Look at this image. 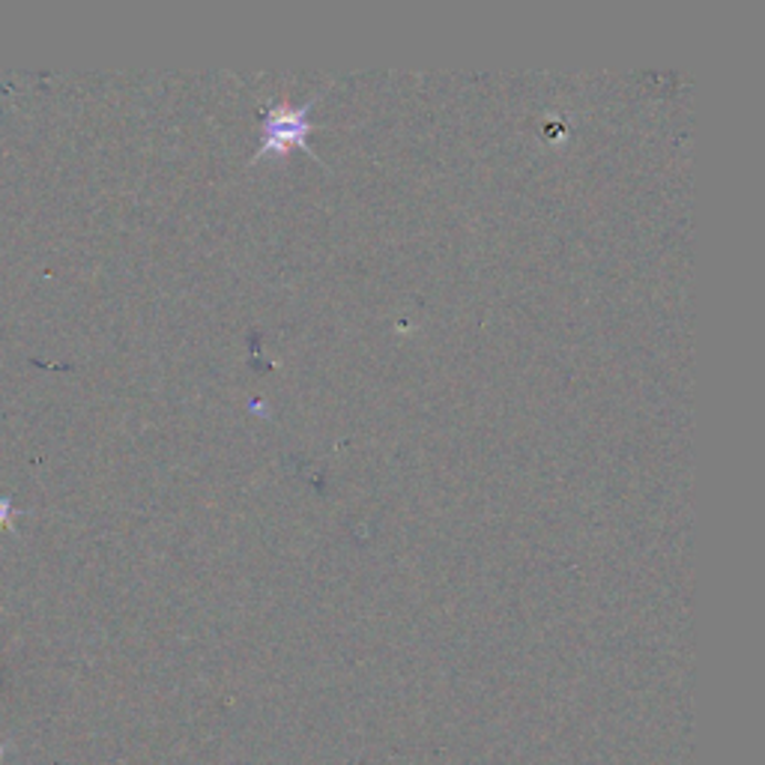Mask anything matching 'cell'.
Segmentation results:
<instances>
[{
  "label": "cell",
  "mask_w": 765,
  "mask_h": 765,
  "mask_svg": "<svg viewBox=\"0 0 765 765\" xmlns=\"http://www.w3.org/2000/svg\"><path fill=\"white\" fill-rule=\"evenodd\" d=\"M19 514L21 512H19V509H12L10 500H0V530L10 524L12 517H19Z\"/></svg>",
  "instance_id": "7a4b0ae2"
},
{
  "label": "cell",
  "mask_w": 765,
  "mask_h": 765,
  "mask_svg": "<svg viewBox=\"0 0 765 765\" xmlns=\"http://www.w3.org/2000/svg\"><path fill=\"white\" fill-rule=\"evenodd\" d=\"M3 754H7V742H0V765H3Z\"/></svg>",
  "instance_id": "3957f363"
},
{
  "label": "cell",
  "mask_w": 765,
  "mask_h": 765,
  "mask_svg": "<svg viewBox=\"0 0 765 765\" xmlns=\"http://www.w3.org/2000/svg\"><path fill=\"white\" fill-rule=\"evenodd\" d=\"M308 135V105L305 108H279L263 123L261 156L263 153H287L291 147H305Z\"/></svg>",
  "instance_id": "6da1fadb"
}]
</instances>
